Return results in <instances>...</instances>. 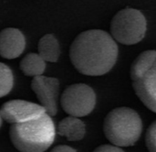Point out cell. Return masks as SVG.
<instances>
[{
	"label": "cell",
	"instance_id": "obj_1",
	"mask_svg": "<svg viewBox=\"0 0 156 152\" xmlns=\"http://www.w3.org/2000/svg\"><path fill=\"white\" fill-rule=\"evenodd\" d=\"M75 69L88 76H101L110 72L118 58V46L108 32L90 29L76 37L69 49Z\"/></svg>",
	"mask_w": 156,
	"mask_h": 152
},
{
	"label": "cell",
	"instance_id": "obj_2",
	"mask_svg": "<svg viewBox=\"0 0 156 152\" xmlns=\"http://www.w3.org/2000/svg\"><path fill=\"white\" fill-rule=\"evenodd\" d=\"M55 136V124L48 113L27 122L11 125L9 130L13 146L20 152L46 151Z\"/></svg>",
	"mask_w": 156,
	"mask_h": 152
},
{
	"label": "cell",
	"instance_id": "obj_3",
	"mask_svg": "<svg viewBox=\"0 0 156 152\" xmlns=\"http://www.w3.org/2000/svg\"><path fill=\"white\" fill-rule=\"evenodd\" d=\"M103 132L107 139L118 147L134 145L143 132L139 114L130 107H117L104 118Z\"/></svg>",
	"mask_w": 156,
	"mask_h": 152
},
{
	"label": "cell",
	"instance_id": "obj_4",
	"mask_svg": "<svg viewBox=\"0 0 156 152\" xmlns=\"http://www.w3.org/2000/svg\"><path fill=\"white\" fill-rule=\"evenodd\" d=\"M133 90L142 103L156 113V50H145L131 67Z\"/></svg>",
	"mask_w": 156,
	"mask_h": 152
},
{
	"label": "cell",
	"instance_id": "obj_5",
	"mask_svg": "<svg viewBox=\"0 0 156 152\" xmlns=\"http://www.w3.org/2000/svg\"><path fill=\"white\" fill-rule=\"evenodd\" d=\"M147 22L138 9L126 7L112 17L110 26L111 36L115 41L124 45L140 42L145 36Z\"/></svg>",
	"mask_w": 156,
	"mask_h": 152
},
{
	"label": "cell",
	"instance_id": "obj_6",
	"mask_svg": "<svg viewBox=\"0 0 156 152\" xmlns=\"http://www.w3.org/2000/svg\"><path fill=\"white\" fill-rule=\"evenodd\" d=\"M60 104L68 115L75 117H86L95 107L96 94L85 83H74L64 90Z\"/></svg>",
	"mask_w": 156,
	"mask_h": 152
},
{
	"label": "cell",
	"instance_id": "obj_7",
	"mask_svg": "<svg viewBox=\"0 0 156 152\" xmlns=\"http://www.w3.org/2000/svg\"><path fill=\"white\" fill-rule=\"evenodd\" d=\"M0 113L3 120L14 125L37 118L47 113V111L41 105L16 99L5 102L1 106Z\"/></svg>",
	"mask_w": 156,
	"mask_h": 152
},
{
	"label": "cell",
	"instance_id": "obj_8",
	"mask_svg": "<svg viewBox=\"0 0 156 152\" xmlns=\"http://www.w3.org/2000/svg\"><path fill=\"white\" fill-rule=\"evenodd\" d=\"M31 89L35 93L40 105L50 116H56L58 112V97L59 82L57 78L44 75L36 76L31 82Z\"/></svg>",
	"mask_w": 156,
	"mask_h": 152
},
{
	"label": "cell",
	"instance_id": "obj_9",
	"mask_svg": "<svg viewBox=\"0 0 156 152\" xmlns=\"http://www.w3.org/2000/svg\"><path fill=\"white\" fill-rule=\"evenodd\" d=\"M26 46L23 33L14 28L0 31V56L5 59H15L21 55Z\"/></svg>",
	"mask_w": 156,
	"mask_h": 152
},
{
	"label": "cell",
	"instance_id": "obj_10",
	"mask_svg": "<svg viewBox=\"0 0 156 152\" xmlns=\"http://www.w3.org/2000/svg\"><path fill=\"white\" fill-rule=\"evenodd\" d=\"M57 131L58 135L65 137L69 141H78L84 138L86 126L79 117L70 116L58 123Z\"/></svg>",
	"mask_w": 156,
	"mask_h": 152
},
{
	"label": "cell",
	"instance_id": "obj_11",
	"mask_svg": "<svg viewBox=\"0 0 156 152\" xmlns=\"http://www.w3.org/2000/svg\"><path fill=\"white\" fill-rule=\"evenodd\" d=\"M38 54L45 61L49 62H56L60 54L59 44L56 37L52 34H46L43 36L37 45Z\"/></svg>",
	"mask_w": 156,
	"mask_h": 152
},
{
	"label": "cell",
	"instance_id": "obj_12",
	"mask_svg": "<svg viewBox=\"0 0 156 152\" xmlns=\"http://www.w3.org/2000/svg\"><path fill=\"white\" fill-rule=\"evenodd\" d=\"M19 68L27 76L36 77L42 75L46 69V61L38 53H28L20 61Z\"/></svg>",
	"mask_w": 156,
	"mask_h": 152
},
{
	"label": "cell",
	"instance_id": "obj_13",
	"mask_svg": "<svg viewBox=\"0 0 156 152\" xmlns=\"http://www.w3.org/2000/svg\"><path fill=\"white\" fill-rule=\"evenodd\" d=\"M14 77L10 68L0 62V98L5 96L13 87Z\"/></svg>",
	"mask_w": 156,
	"mask_h": 152
},
{
	"label": "cell",
	"instance_id": "obj_14",
	"mask_svg": "<svg viewBox=\"0 0 156 152\" xmlns=\"http://www.w3.org/2000/svg\"><path fill=\"white\" fill-rule=\"evenodd\" d=\"M145 144L149 152H156V120L147 129L145 136Z\"/></svg>",
	"mask_w": 156,
	"mask_h": 152
},
{
	"label": "cell",
	"instance_id": "obj_15",
	"mask_svg": "<svg viewBox=\"0 0 156 152\" xmlns=\"http://www.w3.org/2000/svg\"><path fill=\"white\" fill-rule=\"evenodd\" d=\"M93 152H124L123 150L121 149V147L115 146V145H110V144H103L99 147H97Z\"/></svg>",
	"mask_w": 156,
	"mask_h": 152
},
{
	"label": "cell",
	"instance_id": "obj_16",
	"mask_svg": "<svg viewBox=\"0 0 156 152\" xmlns=\"http://www.w3.org/2000/svg\"><path fill=\"white\" fill-rule=\"evenodd\" d=\"M50 152H77L74 149H72L71 147L69 146H65V145H60V146H57L55 148H53Z\"/></svg>",
	"mask_w": 156,
	"mask_h": 152
},
{
	"label": "cell",
	"instance_id": "obj_17",
	"mask_svg": "<svg viewBox=\"0 0 156 152\" xmlns=\"http://www.w3.org/2000/svg\"><path fill=\"white\" fill-rule=\"evenodd\" d=\"M2 122H3V118H2V116H1V113H0V128L2 126Z\"/></svg>",
	"mask_w": 156,
	"mask_h": 152
}]
</instances>
